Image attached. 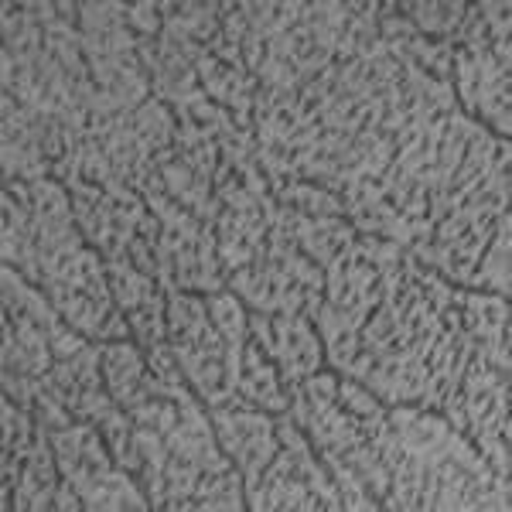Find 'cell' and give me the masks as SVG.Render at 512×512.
<instances>
[{
	"label": "cell",
	"instance_id": "1",
	"mask_svg": "<svg viewBox=\"0 0 512 512\" xmlns=\"http://www.w3.org/2000/svg\"><path fill=\"white\" fill-rule=\"evenodd\" d=\"M103 373L110 379V386H127V383H137L144 376V359L137 355L134 345L120 342V345H106L103 352Z\"/></svg>",
	"mask_w": 512,
	"mask_h": 512
},
{
	"label": "cell",
	"instance_id": "2",
	"mask_svg": "<svg viewBox=\"0 0 512 512\" xmlns=\"http://www.w3.org/2000/svg\"><path fill=\"white\" fill-rule=\"evenodd\" d=\"M209 321L216 325V332L226 338V342H243L246 335V315L239 308V301L233 294H212L209 301Z\"/></svg>",
	"mask_w": 512,
	"mask_h": 512
}]
</instances>
